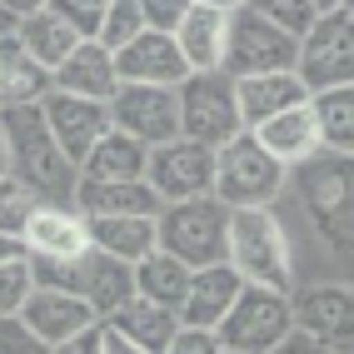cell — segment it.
I'll return each instance as SVG.
<instances>
[{"label": "cell", "mask_w": 354, "mask_h": 354, "mask_svg": "<svg viewBox=\"0 0 354 354\" xmlns=\"http://www.w3.org/2000/svg\"><path fill=\"white\" fill-rule=\"evenodd\" d=\"M290 185L304 205V215H310L315 240L354 285V155L319 150L315 160L290 170Z\"/></svg>", "instance_id": "6da1fadb"}, {"label": "cell", "mask_w": 354, "mask_h": 354, "mask_svg": "<svg viewBox=\"0 0 354 354\" xmlns=\"http://www.w3.org/2000/svg\"><path fill=\"white\" fill-rule=\"evenodd\" d=\"M0 130H6L10 175L26 185V190H35L40 200H75L80 170H75V160L55 145L40 105H6L0 110Z\"/></svg>", "instance_id": "7a4b0ae2"}, {"label": "cell", "mask_w": 354, "mask_h": 354, "mask_svg": "<svg viewBox=\"0 0 354 354\" xmlns=\"http://www.w3.org/2000/svg\"><path fill=\"white\" fill-rule=\"evenodd\" d=\"M225 259L240 270L245 285H265V290L295 295V245H290L285 220L274 215V205L230 209V245H225Z\"/></svg>", "instance_id": "3957f363"}, {"label": "cell", "mask_w": 354, "mask_h": 354, "mask_svg": "<svg viewBox=\"0 0 354 354\" xmlns=\"http://www.w3.org/2000/svg\"><path fill=\"white\" fill-rule=\"evenodd\" d=\"M290 190V165H279L250 130L215 150V200L230 209H254V205H274Z\"/></svg>", "instance_id": "277c9868"}, {"label": "cell", "mask_w": 354, "mask_h": 354, "mask_svg": "<svg viewBox=\"0 0 354 354\" xmlns=\"http://www.w3.org/2000/svg\"><path fill=\"white\" fill-rule=\"evenodd\" d=\"M30 265H35V285H50V290L85 299L100 319H110L135 295V265H125V259H115L95 245L75 259H30Z\"/></svg>", "instance_id": "5b68a950"}, {"label": "cell", "mask_w": 354, "mask_h": 354, "mask_svg": "<svg viewBox=\"0 0 354 354\" xmlns=\"http://www.w3.org/2000/svg\"><path fill=\"white\" fill-rule=\"evenodd\" d=\"M160 230V250L175 254L180 265H220L225 245H230V205H220L215 195H195V200H175L155 215Z\"/></svg>", "instance_id": "8992f818"}, {"label": "cell", "mask_w": 354, "mask_h": 354, "mask_svg": "<svg viewBox=\"0 0 354 354\" xmlns=\"http://www.w3.org/2000/svg\"><path fill=\"white\" fill-rule=\"evenodd\" d=\"M180 135L200 140V145H225L245 130L240 120V95H234V75L225 70H190L180 85Z\"/></svg>", "instance_id": "52a82bcc"}, {"label": "cell", "mask_w": 354, "mask_h": 354, "mask_svg": "<svg viewBox=\"0 0 354 354\" xmlns=\"http://www.w3.org/2000/svg\"><path fill=\"white\" fill-rule=\"evenodd\" d=\"M295 329V299L285 290H265V285H245L234 295L230 315L215 324V335L230 354H265L274 349Z\"/></svg>", "instance_id": "ba28073f"}, {"label": "cell", "mask_w": 354, "mask_h": 354, "mask_svg": "<svg viewBox=\"0 0 354 354\" xmlns=\"http://www.w3.org/2000/svg\"><path fill=\"white\" fill-rule=\"evenodd\" d=\"M299 60V40L290 30H279L274 20L254 15L250 6L230 10V30H225V75H265V70H295Z\"/></svg>", "instance_id": "9c48e42d"}, {"label": "cell", "mask_w": 354, "mask_h": 354, "mask_svg": "<svg viewBox=\"0 0 354 354\" xmlns=\"http://www.w3.org/2000/svg\"><path fill=\"white\" fill-rule=\"evenodd\" d=\"M299 80L310 95L335 85H354V15L349 10H319L315 26L299 35Z\"/></svg>", "instance_id": "30bf717a"}, {"label": "cell", "mask_w": 354, "mask_h": 354, "mask_svg": "<svg viewBox=\"0 0 354 354\" xmlns=\"http://www.w3.org/2000/svg\"><path fill=\"white\" fill-rule=\"evenodd\" d=\"M145 180L155 185V195L165 205L215 195V145H200L190 135L165 140V145H155L150 160H145Z\"/></svg>", "instance_id": "8fae6325"}, {"label": "cell", "mask_w": 354, "mask_h": 354, "mask_svg": "<svg viewBox=\"0 0 354 354\" xmlns=\"http://www.w3.org/2000/svg\"><path fill=\"white\" fill-rule=\"evenodd\" d=\"M110 125L140 140L145 150L180 135V95L175 85H125L110 95Z\"/></svg>", "instance_id": "7c38bea8"}, {"label": "cell", "mask_w": 354, "mask_h": 354, "mask_svg": "<svg viewBox=\"0 0 354 354\" xmlns=\"http://www.w3.org/2000/svg\"><path fill=\"white\" fill-rule=\"evenodd\" d=\"M295 299V324L315 335L329 354H354V285L329 279V285H304Z\"/></svg>", "instance_id": "4fadbf2b"}, {"label": "cell", "mask_w": 354, "mask_h": 354, "mask_svg": "<svg viewBox=\"0 0 354 354\" xmlns=\"http://www.w3.org/2000/svg\"><path fill=\"white\" fill-rule=\"evenodd\" d=\"M20 245L30 259H75L90 250V220L75 200H40L20 230Z\"/></svg>", "instance_id": "5bb4252c"}, {"label": "cell", "mask_w": 354, "mask_h": 354, "mask_svg": "<svg viewBox=\"0 0 354 354\" xmlns=\"http://www.w3.org/2000/svg\"><path fill=\"white\" fill-rule=\"evenodd\" d=\"M40 115H45V125H50L55 145L75 160V170H80V160L95 150V140L110 130V100H80V95H65V90H50V95L40 100Z\"/></svg>", "instance_id": "9a60e30c"}, {"label": "cell", "mask_w": 354, "mask_h": 354, "mask_svg": "<svg viewBox=\"0 0 354 354\" xmlns=\"http://www.w3.org/2000/svg\"><path fill=\"white\" fill-rule=\"evenodd\" d=\"M45 95H50V70L26 50L20 15L0 10V110L6 105H40Z\"/></svg>", "instance_id": "2e32d148"}, {"label": "cell", "mask_w": 354, "mask_h": 354, "mask_svg": "<svg viewBox=\"0 0 354 354\" xmlns=\"http://www.w3.org/2000/svg\"><path fill=\"white\" fill-rule=\"evenodd\" d=\"M115 70L125 85H180L190 65L180 55V40L165 30H140L130 45L115 50Z\"/></svg>", "instance_id": "e0dca14e"}, {"label": "cell", "mask_w": 354, "mask_h": 354, "mask_svg": "<svg viewBox=\"0 0 354 354\" xmlns=\"http://www.w3.org/2000/svg\"><path fill=\"white\" fill-rule=\"evenodd\" d=\"M20 324L30 329V335L40 339V344H65V339H75L80 329H90L100 315L90 310L85 299H75V295H65V290H50V285H35L30 290V299L20 304V315H15Z\"/></svg>", "instance_id": "ac0fdd59"}, {"label": "cell", "mask_w": 354, "mask_h": 354, "mask_svg": "<svg viewBox=\"0 0 354 354\" xmlns=\"http://www.w3.org/2000/svg\"><path fill=\"white\" fill-rule=\"evenodd\" d=\"M50 90L80 100H110L120 90V70H115V50H105L100 40H80L55 70H50Z\"/></svg>", "instance_id": "d6986e66"}, {"label": "cell", "mask_w": 354, "mask_h": 354, "mask_svg": "<svg viewBox=\"0 0 354 354\" xmlns=\"http://www.w3.org/2000/svg\"><path fill=\"white\" fill-rule=\"evenodd\" d=\"M240 290H245V279H240V270H234L230 259L190 270V290H185V299H180V324L215 329V324L230 315V304H234V295H240Z\"/></svg>", "instance_id": "ffe728a7"}, {"label": "cell", "mask_w": 354, "mask_h": 354, "mask_svg": "<svg viewBox=\"0 0 354 354\" xmlns=\"http://www.w3.org/2000/svg\"><path fill=\"white\" fill-rule=\"evenodd\" d=\"M259 145H265L279 165H304V160H315L324 145H319V120H315V105L304 100V105H290V110H279V115H270V120H259L254 130H250Z\"/></svg>", "instance_id": "44dd1931"}, {"label": "cell", "mask_w": 354, "mask_h": 354, "mask_svg": "<svg viewBox=\"0 0 354 354\" xmlns=\"http://www.w3.org/2000/svg\"><path fill=\"white\" fill-rule=\"evenodd\" d=\"M234 95H240V120L245 130H254L259 120L290 110V105H304L310 100V85L299 80V70H265V75H240L234 80Z\"/></svg>", "instance_id": "7402d4cb"}, {"label": "cell", "mask_w": 354, "mask_h": 354, "mask_svg": "<svg viewBox=\"0 0 354 354\" xmlns=\"http://www.w3.org/2000/svg\"><path fill=\"white\" fill-rule=\"evenodd\" d=\"M75 205L80 215H160L165 209L150 180H80Z\"/></svg>", "instance_id": "603a6c76"}, {"label": "cell", "mask_w": 354, "mask_h": 354, "mask_svg": "<svg viewBox=\"0 0 354 354\" xmlns=\"http://www.w3.org/2000/svg\"><path fill=\"white\" fill-rule=\"evenodd\" d=\"M90 220V245L125 259V265H135V259H145L160 250V230H155V215H85Z\"/></svg>", "instance_id": "cb8c5ba5"}, {"label": "cell", "mask_w": 354, "mask_h": 354, "mask_svg": "<svg viewBox=\"0 0 354 354\" xmlns=\"http://www.w3.org/2000/svg\"><path fill=\"white\" fill-rule=\"evenodd\" d=\"M105 324L120 329L125 339H135L145 354H165V344H170L175 329H180V315L170 310V304H155V299H145V295H130Z\"/></svg>", "instance_id": "d4e9b609"}, {"label": "cell", "mask_w": 354, "mask_h": 354, "mask_svg": "<svg viewBox=\"0 0 354 354\" xmlns=\"http://www.w3.org/2000/svg\"><path fill=\"white\" fill-rule=\"evenodd\" d=\"M225 30H230V10H209V6H190V15L180 20V55L190 70H220L225 65Z\"/></svg>", "instance_id": "484cf974"}, {"label": "cell", "mask_w": 354, "mask_h": 354, "mask_svg": "<svg viewBox=\"0 0 354 354\" xmlns=\"http://www.w3.org/2000/svg\"><path fill=\"white\" fill-rule=\"evenodd\" d=\"M145 160H150V150L140 140L110 125L95 140V150L80 160V180H145Z\"/></svg>", "instance_id": "4316f807"}, {"label": "cell", "mask_w": 354, "mask_h": 354, "mask_svg": "<svg viewBox=\"0 0 354 354\" xmlns=\"http://www.w3.org/2000/svg\"><path fill=\"white\" fill-rule=\"evenodd\" d=\"M20 40H26V50H30L45 70H55L85 35L70 26V20H60L50 6H40V10H26V15H20Z\"/></svg>", "instance_id": "83f0119b"}, {"label": "cell", "mask_w": 354, "mask_h": 354, "mask_svg": "<svg viewBox=\"0 0 354 354\" xmlns=\"http://www.w3.org/2000/svg\"><path fill=\"white\" fill-rule=\"evenodd\" d=\"M185 290H190V265H180L175 254H145V259H135V295H145L155 304H170V310L180 315V299Z\"/></svg>", "instance_id": "f1b7e54d"}, {"label": "cell", "mask_w": 354, "mask_h": 354, "mask_svg": "<svg viewBox=\"0 0 354 354\" xmlns=\"http://www.w3.org/2000/svg\"><path fill=\"white\" fill-rule=\"evenodd\" d=\"M315 120H319V145L329 155H354V85H335L310 95Z\"/></svg>", "instance_id": "f546056e"}, {"label": "cell", "mask_w": 354, "mask_h": 354, "mask_svg": "<svg viewBox=\"0 0 354 354\" xmlns=\"http://www.w3.org/2000/svg\"><path fill=\"white\" fill-rule=\"evenodd\" d=\"M30 290H35V265H30V254L0 259V319H15L20 304L30 299Z\"/></svg>", "instance_id": "4dcf8cb0"}, {"label": "cell", "mask_w": 354, "mask_h": 354, "mask_svg": "<svg viewBox=\"0 0 354 354\" xmlns=\"http://www.w3.org/2000/svg\"><path fill=\"white\" fill-rule=\"evenodd\" d=\"M240 6H250L254 15H265V20H274L279 30H290L295 40L315 26V15H319V6L315 0H240Z\"/></svg>", "instance_id": "1f68e13d"}, {"label": "cell", "mask_w": 354, "mask_h": 354, "mask_svg": "<svg viewBox=\"0 0 354 354\" xmlns=\"http://www.w3.org/2000/svg\"><path fill=\"white\" fill-rule=\"evenodd\" d=\"M140 30H145V15H140V0H110V10L100 20L95 40L105 45V50H120V45H130Z\"/></svg>", "instance_id": "d6a6232c"}, {"label": "cell", "mask_w": 354, "mask_h": 354, "mask_svg": "<svg viewBox=\"0 0 354 354\" xmlns=\"http://www.w3.org/2000/svg\"><path fill=\"white\" fill-rule=\"evenodd\" d=\"M35 205H40V195L26 190L15 175H6V180H0V234H15V240H20L26 220L35 215Z\"/></svg>", "instance_id": "836d02e7"}, {"label": "cell", "mask_w": 354, "mask_h": 354, "mask_svg": "<svg viewBox=\"0 0 354 354\" xmlns=\"http://www.w3.org/2000/svg\"><path fill=\"white\" fill-rule=\"evenodd\" d=\"M50 10H55L60 20H70L85 40H95L100 20H105V10H110V0H50Z\"/></svg>", "instance_id": "e575fe53"}, {"label": "cell", "mask_w": 354, "mask_h": 354, "mask_svg": "<svg viewBox=\"0 0 354 354\" xmlns=\"http://www.w3.org/2000/svg\"><path fill=\"white\" fill-rule=\"evenodd\" d=\"M195 0H140V15H145V30H165V35H175L180 30V20L190 15Z\"/></svg>", "instance_id": "d590c367"}, {"label": "cell", "mask_w": 354, "mask_h": 354, "mask_svg": "<svg viewBox=\"0 0 354 354\" xmlns=\"http://www.w3.org/2000/svg\"><path fill=\"white\" fill-rule=\"evenodd\" d=\"M165 354H225V344H220V335H215V329L180 324V329H175V339L165 344Z\"/></svg>", "instance_id": "8d00e7d4"}, {"label": "cell", "mask_w": 354, "mask_h": 354, "mask_svg": "<svg viewBox=\"0 0 354 354\" xmlns=\"http://www.w3.org/2000/svg\"><path fill=\"white\" fill-rule=\"evenodd\" d=\"M0 354H50V344H40L20 319H0Z\"/></svg>", "instance_id": "74e56055"}, {"label": "cell", "mask_w": 354, "mask_h": 354, "mask_svg": "<svg viewBox=\"0 0 354 354\" xmlns=\"http://www.w3.org/2000/svg\"><path fill=\"white\" fill-rule=\"evenodd\" d=\"M265 354H329V349H324V344H319L315 335H304V329L295 324V329H290V335H285V339H279L274 349H265Z\"/></svg>", "instance_id": "f35d334b"}, {"label": "cell", "mask_w": 354, "mask_h": 354, "mask_svg": "<svg viewBox=\"0 0 354 354\" xmlns=\"http://www.w3.org/2000/svg\"><path fill=\"white\" fill-rule=\"evenodd\" d=\"M50 354H100V319L90 324V329H80L75 339H65V344H55Z\"/></svg>", "instance_id": "ab89813d"}, {"label": "cell", "mask_w": 354, "mask_h": 354, "mask_svg": "<svg viewBox=\"0 0 354 354\" xmlns=\"http://www.w3.org/2000/svg\"><path fill=\"white\" fill-rule=\"evenodd\" d=\"M100 354H145V349H140L135 339H125L120 329H110V324L100 319Z\"/></svg>", "instance_id": "60d3db41"}, {"label": "cell", "mask_w": 354, "mask_h": 354, "mask_svg": "<svg viewBox=\"0 0 354 354\" xmlns=\"http://www.w3.org/2000/svg\"><path fill=\"white\" fill-rule=\"evenodd\" d=\"M40 6H50V0H0V10H10V15H26V10H40Z\"/></svg>", "instance_id": "b9f144b4"}, {"label": "cell", "mask_w": 354, "mask_h": 354, "mask_svg": "<svg viewBox=\"0 0 354 354\" xmlns=\"http://www.w3.org/2000/svg\"><path fill=\"white\" fill-rule=\"evenodd\" d=\"M15 254H26V245H20L15 234H0V259H15Z\"/></svg>", "instance_id": "7bdbcfd3"}, {"label": "cell", "mask_w": 354, "mask_h": 354, "mask_svg": "<svg viewBox=\"0 0 354 354\" xmlns=\"http://www.w3.org/2000/svg\"><path fill=\"white\" fill-rule=\"evenodd\" d=\"M10 175V155H6V130H0V180Z\"/></svg>", "instance_id": "ee69618b"}, {"label": "cell", "mask_w": 354, "mask_h": 354, "mask_svg": "<svg viewBox=\"0 0 354 354\" xmlns=\"http://www.w3.org/2000/svg\"><path fill=\"white\" fill-rule=\"evenodd\" d=\"M195 6H209V10H234L240 0H195Z\"/></svg>", "instance_id": "f6af8a7d"}, {"label": "cell", "mask_w": 354, "mask_h": 354, "mask_svg": "<svg viewBox=\"0 0 354 354\" xmlns=\"http://www.w3.org/2000/svg\"><path fill=\"white\" fill-rule=\"evenodd\" d=\"M315 6H319V10H339V0H315Z\"/></svg>", "instance_id": "bcb514c9"}, {"label": "cell", "mask_w": 354, "mask_h": 354, "mask_svg": "<svg viewBox=\"0 0 354 354\" xmlns=\"http://www.w3.org/2000/svg\"><path fill=\"white\" fill-rule=\"evenodd\" d=\"M339 10H349V15H354V0H339Z\"/></svg>", "instance_id": "7dc6e473"}, {"label": "cell", "mask_w": 354, "mask_h": 354, "mask_svg": "<svg viewBox=\"0 0 354 354\" xmlns=\"http://www.w3.org/2000/svg\"><path fill=\"white\" fill-rule=\"evenodd\" d=\"M225 354H230V349H225Z\"/></svg>", "instance_id": "c3c4849f"}]
</instances>
